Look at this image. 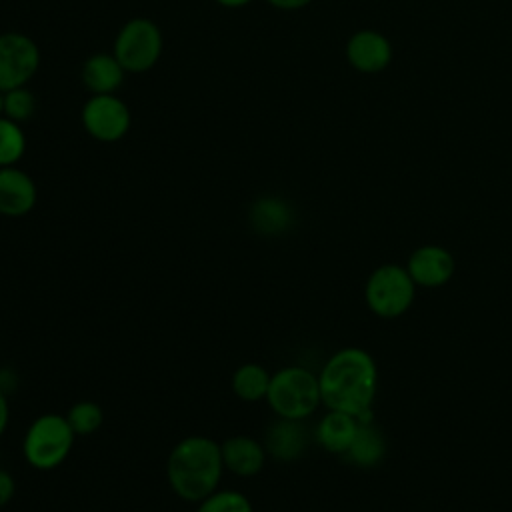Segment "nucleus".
Masks as SVG:
<instances>
[{
  "mask_svg": "<svg viewBox=\"0 0 512 512\" xmlns=\"http://www.w3.org/2000/svg\"><path fill=\"white\" fill-rule=\"evenodd\" d=\"M66 420H68L70 428L74 430V434L86 436V434L96 432L102 426L104 412L96 402L82 400V402H76L74 406H70Z\"/></svg>",
  "mask_w": 512,
  "mask_h": 512,
  "instance_id": "obj_20",
  "label": "nucleus"
},
{
  "mask_svg": "<svg viewBox=\"0 0 512 512\" xmlns=\"http://www.w3.org/2000/svg\"><path fill=\"white\" fill-rule=\"evenodd\" d=\"M266 2L278 10H300L312 4V0H266Z\"/></svg>",
  "mask_w": 512,
  "mask_h": 512,
  "instance_id": "obj_24",
  "label": "nucleus"
},
{
  "mask_svg": "<svg viewBox=\"0 0 512 512\" xmlns=\"http://www.w3.org/2000/svg\"><path fill=\"white\" fill-rule=\"evenodd\" d=\"M346 60L362 74H378L392 62V44L378 30H356L346 42Z\"/></svg>",
  "mask_w": 512,
  "mask_h": 512,
  "instance_id": "obj_10",
  "label": "nucleus"
},
{
  "mask_svg": "<svg viewBox=\"0 0 512 512\" xmlns=\"http://www.w3.org/2000/svg\"><path fill=\"white\" fill-rule=\"evenodd\" d=\"M162 32L150 18L138 16L128 20L116 34L112 54L122 68L132 74H142L154 68L162 54Z\"/></svg>",
  "mask_w": 512,
  "mask_h": 512,
  "instance_id": "obj_6",
  "label": "nucleus"
},
{
  "mask_svg": "<svg viewBox=\"0 0 512 512\" xmlns=\"http://www.w3.org/2000/svg\"><path fill=\"white\" fill-rule=\"evenodd\" d=\"M320 398L328 410H342L360 420L372 418L378 392V366L374 356L358 346L334 352L318 374Z\"/></svg>",
  "mask_w": 512,
  "mask_h": 512,
  "instance_id": "obj_1",
  "label": "nucleus"
},
{
  "mask_svg": "<svg viewBox=\"0 0 512 512\" xmlns=\"http://www.w3.org/2000/svg\"><path fill=\"white\" fill-rule=\"evenodd\" d=\"M266 402L278 418L306 420L322 404L318 374L304 366H286L274 372Z\"/></svg>",
  "mask_w": 512,
  "mask_h": 512,
  "instance_id": "obj_3",
  "label": "nucleus"
},
{
  "mask_svg": "<svg viewBox=\"0 0 512 512\" xmlns=\"http://www.w3.org/2000/svg\"><path fill=\"white\" fill-rule=\"evenodd\" d=\"M224 468L236 476H256L266 462V448L252 436H230L220 444Z\"/></svg>",
  "mask_w": 512,
  "mask_h": 512,
  "instance_id": "obj_14",
  "label": "nucleus"
},
{
  "mask_svg": "<svg viewBox=\"0 0 512 512\" xmlns=\"http://www.w3.org/2000/svg\"><path fill=\"white\" fill-rule=\"evenodd\" d=\"M40 48L38 44L20 32L0 34V90L26 86L38 72Z\"/></svg>",
  "mask_w": 512,
  "mask_h": 512,
  "instance_id": "obj_7",
  "label": "nucleus"
},
{
  "mask_svg": "<svg viewBox=\"0 0 512 512\" xmlns=\"http://www.w3.org/2000/svg\"><path fill=\"white\" fill-rule=\"evenodd\" d=\"M8 416H10V410H8L6 392L0 390V436L4 434V430H6V426H8Z\"/></svg>",
  "mask_w": 512,
  "mask_h": 512,
  "instance_id": "obj_25",
  "label": "nucleus"
},
{
  "mask_svg": "<svg viewBox=\"0 0 512 512\" xmlns=\"http://www.w3.org/2000/svg\"><path fill=\"white\" fill-rule=\"evenodd\" d=\"M224 462L216 440L208 436H188L180 440L166 464L172 490L188 502H200L212 494L222 478Z\"/></svg>",
  "mask_w": 512,
  "mask_h": 512,
  "instance_id": "obj_2",
  "label": "nucleus"
},
{
  "mask_svg": "<svg viewBox=\"0 0 512 512\" xmlns=\"http://www.w3.org/2000/svg\"><path fill=\"white\" fill-rule=\"evenodd\" d=\"M2 110H4V92L0 90V116H2Z\"/></svg>",
  "mask_w": 512,
  "mask_h": 512,
  "instance_id": "obj_27",
  "label": "nucleus"
},
{
  "mask_svg": "<svg viewBox=\"0 0 512 512\" xmlns=\"http://www.w3.org/2000/svg\"><path fill=\"white\" fill-rule=\"evenodd\" d=\"M130 124L132 116L126 102L114 94H92L82 106V126L94 140L118 142Z\"/></svg>",
  "mask_w": 512,
  "mask_h": 512,
  "instance_id": "obj_8",
  "label": "nucleus"
},
{
  "mask_svg": "<svg viewBox=\"0 0 512 512\" xmlns=\"http://www.w3.org/2000/svg\"><path fill=\"white\" fill-rule=\"evenodd\" d=\"M196 512H254L250 500L236 490H214L204 500Z\"/></svg>",
  "mask_w": 512,
  "mask_h": 512,
  "instance_id": "obj_22",
  "label": "nucleus"
},
{
  "mask_svg": "<svg viewBox=\"0 0 512 512\" xmlns=\"http://www.w3.org/2000/svg\"><path fill=\"white\" fill-rule=\"evenodd\" d=\"M250 224L258 234L278 236L294 224V210L278 196H262L250 206Z\"/></svg>",
  "mask_w": 512,
  "mask_h": 512,
  "instance_id": "obj_17",
  "label": "nucleus"
},
{
  "mask_svg": "<svg viewBox=\"0 0 512 512\" xmlns=\"http://www.w3.org/2000/svg\"><path fill=\"white\" fill-rule=\"evenodd\" d=\"M358 424L360 420L348 412L328 410L312 430V438L326 452L344 456L358 432Z\"/></svg>",
  "mask_w": 512,
  "mask_h": 512,
  "instance_id": "obj_13",
  "label": "nucleus"
},
{
  "mask_svg": "<svg viewBox=\"0 0 512 512\" xmlns=\"http://www.w3.org/2000/svg\"><path fill=\"white\" fill-rule=\"evenodd\" d=\"M26 152V136L18 122L0 116V168L14 166Z\"/></svg>",
  "mask_w": 512,
  "mask_h": 512,
  "instance_id": "obj_19",
  "label": "nucleus"
},
{
  "mask_svg": "<svg viewBox=\"0 0 512 512\" xmlns=\"http://www.w3.org/2000/svg\"><path fill=\"white\" fill-rule=\"evenodd\" d=\"M38 192L34 180L16 166L0 168V214L2 216H24L36 204Z\"/></svg>",
  "mask_w": 512,
  "mask_h": 512,
  "instance_id": "obj_11",
  "label": "nucleus"
},
{
  "mask_svg": "<svg viewBox=\"0 0 512 512\" xmlns=\"http://www.w3.org/2000/svg\"><path fill=\"white\" fill-rule=\"evenodd\" d=\"M74 444V430L66 416L42 414L26 430L24 458L38 470H52L60 466Z\"/></svg>",
  "mask_w": 512,
  "mask_h": 512,
  "instance_id": "obj_5",
  "label": "nucleus"
},
{
  "mask_svg": "<svg viewBox=\"0 0 512 512\" xmlns=\"http://www.w3.org/2000/svg\"><path fill=\"white\" fill-rule=\"evenodd\" d=\"M364 300L374 316L394 320L406 314L414 304L416 284L404 266L386 262L368 274L364 284Z\"/></svg>",
  "mask_w": 512,
  "mask_h": 512,
  "instance_id": "obj_4",
  "label": "nucleus"
},
{
  "mask_svg": "<svg viewBox=\"0 0 512 512\" xmlns=\"http://www.w3.org/2000/svg\"><path fill=\"white\" fill-rule=\"evenodd\" d=\"M38 108V100L34 96L32 90H28L26 86L20 88H12L8 92H4V110L2 116L14 120V122H26L34 116Z\"/></svg>",
  "mask_w": 512,
  "mask_h": 512,
  "instance_id": "obj_21",
  "label": "nucleus"
},
{
  "mask_svg": "<svg viewBox=\"0 0 512 512\" xmlns=\"http://www.w3.org/2000/svg\"><path fill=\"white\" fill-rule=\"evenodd\" d=\"M386 450H388L386 436L374 424V416H372V418L360 420L358 432L342 458L356 468H374L384 460Z\"/></svg>",
  "mask_w": 512,
  "mask_h": 512,
  "instance_id": "obj_15",
  "label": "nucleus"
},
{
  "mask_svg": "<svg viewBox=\"0 0 512 512\" xmlns=\"http://www.w3.org/2000/svg\"><path fill=\"white\" fill-rule=\"evenodd\" d=\"M310 438H312V434L302 424V420L278 418L266 430L264 448L276 460L292 462V460H298L306 452Z\"/></svg>",
  "mask_w": 512,
  "mask_h": 512,
  "instance_id": "obj_12",
  "label": "nucleus"
},
{
  "mask_svg": "<svg viewBox=\"0 0 512 512\" xmlns=\"http://www.w3.org/2000/svg\"><path fill=\"white\" fill-rule=\"evenodd\" d=\"M404 268L408 270L416 288L434 290L452 280L456 260L452 252L440 244H422L410 252Z\"/></svg>",
  "mask_w": 512,
  "mask_h": 512,
  "instance_id": "obj_9",
  "label": "nucleus"
},
{
  "mask_svg": "<svg viewBox=\"0 0 512 512\" xmlns=\"http://www.w3.org/2000/svg\"><path fill=\"white\" fill-rule=\"evenodd\" d=\"M214 2L220 4V6H224V8H242V6L250 4L252 0H214Z\"/></svg>",
  "mask_w": 512,
  "mask_h": 512,
  "instance_id": "obj_26",
  "label": "nucleus"
},
{
  "mask_svg": "<svg viewBox=\"0 0 512 512\" xmlns=\"http://www.w3.org/2000/svg\"><path fill=\"white\" fill-rule=\"evenodd\" d=\"M126 70L114 54H92L82 64V84L92 94H114L124 82Z\"/></svg>",
  "mask_w": 512,
  "mask_h": 512,
  "instance_id": "obj_16",
  "label": "nucleus"
},
{
  "mask_svg": "<svg viewBox=\"0 0 512 512\" xmlns=\"http://www.w3.org/2000/svg\"><path fill=\"white\" fill-rule=\"evenodd\" d=\"M270 376L272 374H268V370L260 364H254V362L242 364L232 376V390L238 398L246 402L262 400L268 394Z\"/></svg>",
  "mask_w": 512,
  "mask_h": 512,
  "instance_id": "obj_18",
  "label": "nucleus"
},
{
  "mask_svg": "<svg viewBox=\"0 0 512 512\" xmlns=\"http://www.w3.org/2000/svg\"><path fill=\"white\" fill-rule=\"evenodd\" d=\"M14 478L0 468V508L6 506L14 496Z\"/></svg>",
  "mask_w": 512,
  "mask_h": 512,
  "instance_id": "obj_23",
  "label": "nucleus"
}]
</instances>
